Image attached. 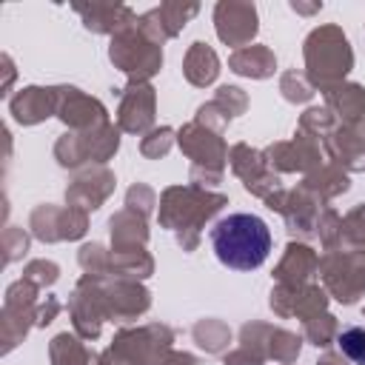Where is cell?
Returning <instances> with one entry per match:
<instances>
[{"mask_svg":"<svg viewBox=\"0 0 365 365\" xmlns=\"http://www.w3.org/2000/svg\"><path fill=\"white\" fill-rule=\"evenodd\" d=\"M217 259L234 271H254L271 251V231L257 214H228L211 228Z\"/></svg>","mask_w":365,"mask_h":365,"instance_id":"cell-1","label":"cell"}]
</instances>
